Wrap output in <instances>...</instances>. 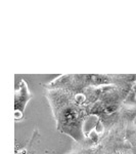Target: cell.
I'll use <instances>...</instances> for the list:
<instances>
[{
    "label": "cell",
    "instance_id": "cell-2",
    "mask_svg": "<svg viewBox=\"0 0 136 154\" xmlns=\"http://www.w3.org/2000/svg\"><path fill=\"white\" fill-rule=\"evenodd\" d=\"M32 94L29 91L28 85L24 80L21 81L19 88L16 91V97H14V110L16 113H21V115L23 116L25 107H26L27 103L31 100Z\"/></svg>",
    "mask_w": 136,
    "mask_h": 154
},
{
    "label": "cell",
    "instance_id": "cell-3",
    "mask_svg": "<svg viewBox=\"0 0 136 154\" xmlns=\"http://www.w3.org/2000/svg\"><path fill=\"white\" fill-rule=\"evenodd\" d=\"M132 77H133V78H132V80L136 81V75H132Z\"/></svg>",
    "mask_w": 136,
    "mask_h": 154
},
{
    "label": "cell",
    "instance_id": "cell-1",
    "mask_svg": "<svg viewBox=\"0 0 136 154\" xmlns=\"http://www.w3.org/2000/svg\"><path fill=\"white\" fill-rule=\"evenodd\" d=\"M47 97L58 130L78 142L82 141L84 139L82 123L85 114L88 113L83 95H75L64 89L52 88L49 91Z\"/></svg>",
    "mask_w": 136,
    "mask_h": 154
}]
</instances>
